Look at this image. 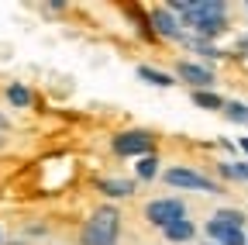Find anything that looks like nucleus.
Wrapping results in <instances>:
<instances>
[{
    "mask_svg": "<svg viewBox=\"0 0 248 245\" xmlns=\"http://www.w3.org/2000/svg\"><path fill=\"white\" fill-rule=\"evenodd\" d=\"M121 235V214L117 207H100L83 228V245H117Z\"/></svg>",
    "mask_w": 248,
    "mask_h": 245,
    "instance_id": "nucleus-1",
    "label": "nucleus"
},
{
    "mask_svg": "<svg viewBox=\"0 0 248 245\" xmlns=\"http://www.w3.org/2000/svg\"><path fill=\"white\" fill-rule=\"evenodd\" d=\"M145 218H148V225H155V228H169L172 221L186 218V204H183L179 197H159V200H148Z\"/></svg>",
    "mask_w": 248,
    "mask_h": 245,
    "instance_id": "nucleus-2",
    "label": "nucleus"
},
{
    "mask_svg": "<svg viewBox=\"0 0 248 245\" xmlns=\"http://www.w3.org/2000/svg\"><path fill=\"white\" fill-rule=\"evenodd\" d=\"M166 183H169V187H176V190L217 194V183H214V180H207V176L197 173V169H186V166H172V169H166Z\"/></svg>",
    "mask_w": 248,
    "mask_h": 245,
    "instance_id": "nucleus-3",
    "label": "nucleus"
},
{
    "mask_svg": "<svg viewBox=\"0 0 248 245\" xmlns=\"http://www.w3.org/2000/svg\"><path fill=\"white\" fill-rule=\"evenodd\" d=\"M207 235H210V242H214V245H248L245 228L231 225L228 218H221V214H214V218L207 221Z\"/></svg>",
    "mask_w": 248,
    "mask_h": 245,
    "instance_id": "nucleus-4",
    "label": "nucleus"
},
{
    "mask_svg": "<svg viewBox=\"0 0 248 245\" xmlns=\"http://www.w3.org/2000/svg\"><path fill=\"white\" fill-rule=\"evenodd\" d=\"M114 152L117 156H152V135L148 131H121V135H114Z\"/></svg>",
    "mask_w": 248,
    "mask_h": 245,
    "instance_id": "nucleus-5",
    "label": "nucleus"
},
{
    "mask_svg": "<svg viewBox=\"0 0 248 245\" xmlns=\"http://www.w3.org/2000/svg\"><path fill=\"white\" fill-rule=\"evenodd\" d=\"M176 76H179L183 83H190L193 90H210V86H214V69H207V66H200V63H179V66H176Z\"/></svg>",
    "mask_w": 248,
    "mask_h": 245,
    "instance_id": "nucleus-6",
    "label": "nucleus"
},
{
    "mask_svg": "<svg viewBox=\"0 0 248 245\" xmlns=\"http://www.w3.org/2000/svg\"><path fill=\"white\" fill-rule=\"evenodd\" d=\"M148 21H152V28H155V35H162V38H183V24L172 17L169 7H155Z\"/></svg>",
    "mask_w": 248,
    "mask_h": 245,
    "instance_id": "nucleus-7",
    "label": "nucleus"
},
{
    "mask_svg": "<svg viewBox=\"0 0 248 245\" xmlns=\"http://www.w3.org/2000/svg\"><path fill=\"white\" fill-rule=\"evenodd\" d=\"M162 235H166L169 242H190V238L197 235V228H193L190 218H179V221H172L169 228H162Z\"/></svg>",
    "mask_w": 248,
    "mask_h": 245,
    "instance_id": "nucleus-8",
    "label": "nucleus"
},
{
    "mask_svg": "<svg viewBox=\"0 0 248 245\" xmlns=\"http://www.w3.org/2000/svg\"><path fill=\"white\" fill-rule=\"evenodd\" d=\"M138 80H145V83H152V86H172V83H176L169 73L152 69V66H138Z\"/></svg>",
    "mask_w": 248,
    "mask_h": 245,
    "instance_id": "nucleus-9",
    "label": "nucleus"
},
{
    "mask_svg": "<svg viewBox=\"0 0 248 245\" xmlns=\"http://www.w3.org/2000/svg\"><path fill=\"white\" fill-rule=\"evenodd\" d=\"M193 104L203 111H224V100L214 94V90H193Z\"/></svg>",
    "mask_w": 248,
    "mask_h": 245,
    "instance_id": "nucleus-10",
    "label": "nucleus"
},
{
    "mask_svg": "<svg viewBox=\"0 0 248 245\" xmlns=\"http://www.w3.org/2000/svg\"><path fill=\"white\" fill-rule=\"evenodd\" d=\"M100 194H107V197H128V194H135V187L128 180H100Z\"/></svg>",
    "mask_w": 248,
    "mask_h": 245,
    "instance_id": "nucleus-11",
    "label": "nucleus"
},
{
    "mask_svg": "<svg viewBox=\"0 0 248 245\" xmlns=\"http://www.w3.org/2000/svg\"><path fill=\"white\" fill-rule=\"evenodd\" d=\"M7 100H11L14 107H31V90L21 86V83H11V86H7Z\"/></svg>",
    "mask_w": 248,
    "mask_h": 245,
    "instance_id": "nucleus-12",
    "label": "nucleus"
},
{
    "mask_svg": "<svg viewBox=\"0 0 248 245\" xmlns=\"http://www.w3.org/2000/svg\"><path fill=\"white\" fill-rule=\"evenodd\" d=\"M135 173H138V180H155V176H159V159H155V156H141Z\"/></svg>",
    "mask_w": 248,
    "mask_h": 245,
    "instance_id": "nucleus-13",
    "label": "nucleus"
},
{
    "mask_svg": "<svg viewBox=\"0 0 248 245\" xmlns=\"http://www.w3.org/2000/svg\"><path fill=\"white\" fill-rule=\"evenodd\" d=\"M224 114L234 121V125H248V104H241V100H228L224 104Z\"/></svg>",
    "mask_w": 248,
    "mask_h": 245,
    "instance_id": "nucleus-14",
    "label": "nucleus"
},
{
    "mask_svg": "<svg viewBox=\"0 0 248 245\" xmlns=\"http://www.w3.org/2000/svg\"><path fill=\"white\" fill-rule=\"evenodd\" d=\"M221 173L224 176H234V180H248V163H221Z\"/></svg>",
    "mask_w": 248,
    "mask_h": 245,
    "instance_id": "nucleus-15",
    "label": "nucleus"
},
{
    "mask_svg": "<svg viewBox=\"0 0 248 245\" xmlns=\"http://www.w3.org/2000/svg\"><path fill=\"white\" fill-rule=\"evenodd\" d=\"M217 214H221V218H228L231 225H238V228H245V214H241V211H231V207H224V211H217Z\"/></svg>",
    "mask_w": 248,
    "mask_h": 245,
    "instance_id": "nucleus-16",
    "label": "nucleus"
},
{
    "mask_svg": "<svg viewBox=\"0 0 248 245\" xmlns=\"http://www.w3.org/2000/svg\"><path fill=\"white\" fill-rule=\"evenodd\" d=\"M197 52H200L203 59H221V52H217L214 45H207V42H197Z\"/></svg>",
    "mask_w": 248,
    "mask_h": 245,
    "instance_id": "nucleus-17",
    "label": "nucleus"
},
{
    "mask_svg": "<svg viewBox=\"0 0 248 245\" xmlns=\"http://www.w3.org/2000/svg\"><path fill=\"white\" fill-rule=\"evenodd\" d=\"M234 49H238V52H241V55H248V35H241V38H238V45H234Z\"/></svg>",
    "mask_w": 248,
    "mask_h": 245,
    "instance_id": "nucleus-18",
    "label": "nucleus"
},
{
    "mask_svg": "<svg viewBox=\"0 0 248 245\" xmlns=\"http://www.w3.org/2000/svg\"><path fill=\"white\" fill-rule=\"evenodd\" d=\"M4 128H7V117H4V114H0V131H4Z\"/></svg>",
    "mask_w": 248,
    "mask_h": 245,
    "instance_id": "nucleus-19",
    "label": "nucleus"
},
{
    "mask_svg": "<svg viewBox=\"0 0 248 245\" xmlns=\"http://www.w3.org/2000/svg\"><path fill=\"white\" fill-rule=\"evenodd\" d=\"M238 145H241V152H248V138H241V142H238Z\"/></svg>",
    "mask_w": 248,
    "mask_h": 245,
    "instance_id": "nucleus-20",
    "label": "nucleus"
},
{
    "mask_svg": "<svg viewBox=\"0 0 248 245\" xmlns=\"http://www.w3.org/2000/svg\"><path fill=\"white\" fill-rule=\"evenodd\" d=\"M0 245H4V235H0Z\"/></svg>",
    "mask_w": 248,
    "mask_h": 245,
    "instance_id": "nucleus-21",
    "label": "nucleus"
},
{
    "mask_svg": "<svg viewBox=\"0 0 248 245\" xmlns=\"http://www.w3.org/2000/svg\"><path fill=\"white\" fill-rule=\"evenodd\" d=\"M210 245H214V242H210Z\"/></svg>",
    "mask_w": 248,
    "mask_h": 245,
    "instance_id": "nucleus-22",
    "label": "nucleus"
}]
</instances>
